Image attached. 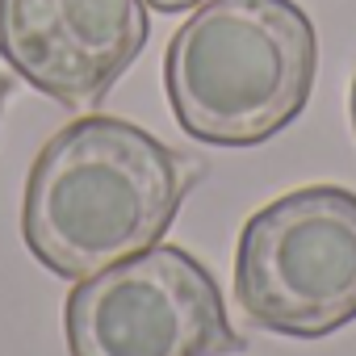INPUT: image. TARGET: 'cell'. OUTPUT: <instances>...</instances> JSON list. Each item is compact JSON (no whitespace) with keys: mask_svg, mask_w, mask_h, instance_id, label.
Instances as JSON below:
<instances>
[{"mask_svg":"<svg viewBox=\"0 0 356 356\" xmlns=\"http://www.w3.org/2000/svg\"><path fill=\"white\" fill-rule=\"evenodd\" d=\"M185 193L189 168L168 143L126 118H76L34 155L22 239L42 268L84 281L155 248Z\"/></svg>","mask_w":356,"mask_h":356,"instance_id":"obj_1","label":"cell"},{"mask_svg":"<svg viewBox=\"0 0 356 356\" xmlns=\"http://www.w3.org/2000/svg\"><path fill=\"white\" fill-rule=\"evenodd\" d=\"M314 76V22L293 0H206L163 55L172 118L206 147L268 143L302 118Z\"/></svg>","mask_w":356,"mask_h":356,"instance_id":"obj_2","label":"cell"},{"mask_svg":"<svg viewBox=\"0 0 356 356\" xmlns=\"http://www.w3.org/2000/svg\"><path fill=\"white\" fill-rule=\"evenodd\" d=\"M235 302L293 339L356 323V193L306 185L256 210L235 243Z\"/></svg>","mask_w":356,"mask_h":356,"instance_id":"obj_3","label":"cell"},{"mask_svg":"<svg viewBox=\"0 0 356 356\" xmlns=\"http://www.w3.org/2000/svg\"><path fill=\"white\" fill-rule=\"evenodd\" d=\"M72 356H227L243 348L210 268L185 248H147L84 277L63 302Z\"/></svg>","mask_w":356,"mask_h":356,"instance_id":"obj_4","label":"cell"},{"mask_svg":"<svg viewBox=\"0 0 356 356\" xmlns=\"http://www.w3.org/2000/svg\"><path fill=\"white\" fill-rule=\"evenodd\" d=\"M147 38L143 0H0V59L67 109L97 105Z\"/></svg>","mask_w":356,"mask_h":356,"instance_id":"obj_5","label":"cell"},{"mask_svg":"<svg viewBox=\"0 0 356 356\" xmlns=\"http://www.w3.org/2000/svg\"><path fill=\"white\" fill-rule=\"evenodd\" d=\"M151 9H159V13H185V9H197V5H206V0H147Z\"/></svg>","mask_w":356,"mask_h":356,"instance_id":"obj_6","label":"cell"},{"mask_svg":"<svg viewBox=\"0 0 356 356\" xmlns=\"http://www.w3.org/2000/svg\"><path fill=\"white\" fill-rule=\"evenodd\" d=\"M348 118H352V134H356V76H352V92H348Z\"/></svg>","mask_w":356,"mask_h":356,"instance_id":"obj_7","label":"cell"},{"mask_svg":"<svg viewBox=\"0 0 356 356\" xmlns=\"http://www.w3.org/2000/svg\"><path fill=\"white\" fill-rule=\"evenodd\" d=\"M5 97H9V84H5V80H0V109H5Z\"/></svg>","mask_w":356,"mask_h":356,"instance_id":"obj_8","label":"cell"}]
</instances>
